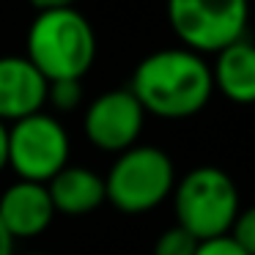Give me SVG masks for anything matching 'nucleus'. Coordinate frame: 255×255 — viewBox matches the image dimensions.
<instances>
[{
  "label": "nucleus",
  "instance_id": "obj_1",
  "mask_svg": "<svg viewBox=\"0 0 255 255\" xmlns=\"http://www.w3.org/2000/svg\"><path fill=\"white\" fill-rule=\"evenodd\" d=\"M129 91L145 116L165 121L192 118L209 105L214 94L211 66L203 55L187 47L156 50L134 66Z\"/></svg>",
  "mask_w": 255,
  "mask_h": 255
},
{
  "label": "nucleus",
  "instance_id": "obj_2",
  "mask_svg": "<svg viewBox=\"0 0 255 255\" xmlns=\"http://www.w3.org/2000/svg\"><path fill=\"white\" fill-rule=\"evenodd\" d=\"M25 58L47 83L83 80L96 61V30L74 6L39 11L28 28Z\"/></svg>",
  "mask_w": 255,
  "mask_h": 255
},
{
  "label": "nucleus",
  "instance_id": "obj_3",
  "mask_svg": "<svg viewBox=\"0 0 255 255\" xmlns=\"http://www.w3.org/2000/svg\"><path fill=\"white\" fill-rule=\"evenodd\" d=\"M176 225L189 231L198 242L228 236L239 214V189L225 170L214 165H200L176 178L173 187Z\"/></svg>",
  "mask_w": 255,
  "mask_h": 255
},
{
  "label": "nucleus",
  "instance_id": "obj_4",
  "mask_svg": "<svg viewBox=\"0 0 255 255\" xmlns=\"http://www.w3.org/2000/svg\"><path fill=\"white\" fill-rule=\"evenodd\" d=\"M176 187V165L156 145H132L116 154L105 176V198L121 214H148Z\"/></svg>",
  "mask_w": 255,
  "mask_h": 255
},
{
  "label": "nucleus",
  "instance_id": "obj_5",
  "mask_svg": "<svg viewBox=\"0 0 255 255\" xmlns=\"http://www.w3.org/2000/svg\"><path fill=\"white\" fill-rule=\"evenodd\" d=\"M167 22L181 47L198 55H217L244 39L250 0H167Z\"/></svg>",
  "mask_w": 255,
  "mask_h": 255
},
{
  "label": "nucleus",
  "instance_id": "obj_6",
  "mask_svg": "<svg viewBox=\"0 0 255 255\" xmlns=\"http://www.w3.org/2000/svg\"><path fill=\"white\" fill-rule=\"evenodd\" d=\"M69 132L55 116L39 110L8 124V167L22 181L47 184L69 165Z\"/></svg>",
  "mask_w": 255,
  "mask_h": 255
},
{
  "label": "nucleus",
  "instance_id": "obj_7",
  "mask_svg": "<svg viewBox=\"0 0 255 255\" xmlns=\"http://www.w3.org/2000/svg\"><path fill=\"white\" fill-rule=\"evenodd\" d=\"M145 127V110L129 88H113L99 94L83 116V132L91 145L107 154L137 145Z\"/></svg>",
  "mask_w": 255,
  "mask_h": 255
},
{
  "label": "nucleus",
  "instance_id": "obj_8",
  "mask_svg": "<svg viewBox=\"0 0 255 255\" xmlns=\"http://www.w3.org/2000/svg\"><path fill=\"white\" fill-rule=\"evenodd\" d=\"M55 217L58 214L50 200V192H47V184L17 178L0 195V222L14 242L41 236Z\"/></svg>",
  "mask_w": 255,
  "mask_h": 255
},
{
  "label": "nucleus",
  "instance_id": "obj_9",
  "mask_svg": "<svg viewBox=\"0 0 255 255\" xmlns=\"http://www.w3.org/2000/svg\"><path fill=\"white\" fill-rule=\"evenodd\" d=\"M47 85L25 55H0V121L14 124L44 110Z\"/></svg>",
  "mask_w": 255,
  "mask_h": 255
},
{
  "label": "nucleus",
  "instance_id": "obj_10",
  "mask_svg": "<svg viewBox=\"0 0 255 255\" xmlns=\"http://www.w3.org/2000/svg\"><path fill=\"white\" fill-rule=\"evenodd\" d=\"M47 192L55 206V214L63 217H85L94 214L105 198V176L94 173L83 165H66L47 181Z\"/></svg>",
  "mask_w": 255,
  "mask_h": 255
},
{
  "label": "nucleus",
  "instance_id": "obj_11",
  "mask_svg": "<svg viewBox=\"0 0 255 255\" xmlns=\"http://www.w3.org/2000/svg\"><path fill=\"white\" fill-rule=\"evenodd\" d=\"M211 83L233 105H255V44L239 39L214 55Z\"/></svg>",
  "mask_w": 255,
  "mask_h": 255
},
{
  "label": "nucleus",
  "instance_id": "obj_12",
  "mask_svg": "<svg viewBox=\"0 0 255 255\" xmlns=\"http://www.w3.org/2000/svg\"><path fill=\"white\" fill-rule=\"evenodd\" d=\"M198 244L200 242L189 231H184L181 225H170L167 231L159 233V239L154 242L151 255H195Z\"/></svg>",
  "mask_w": 255,
  "mask_h": 255
},
{
  "label": "nucleus",
  "instance_id": "obj_13",
  "mask_svg": "<svg viewBox=\"0 0 255 255\" xmlns=\"http://www.w3.org/2000/svg\"><path fill=\"white\" fill-rule=\"evenodd\" d=\"M80 102H83V80H55L47 85V105H52L55 110H77Z\"/></svg>",
  "mask_w": 255,
  "mask_h": 255
},
{
  "label": "nucleus",
  "instance_id": "obj_14",
  "mask_svg": "<svg viewBox=\"0 0 255 255\" xmlns=\"http://www.w3.org/2000/svg\"><path fill=\"white\" fill-rule=\"evenodd\" d=\"M228 236H231L247 255H255V206L239 209V214H236V220H233Z\"/></svg>",
  "mask_w": 255,
  "mask_h": 255
},
{
  "label": "nucleus",
  "instance_id": "obj_15",
  "mask_svg": "<svg viewBox=\"0 0 255 255\" xmlns=\"http://www.w3.org/2000/svg\"><path fill=\"white\" fill-rule=\"evenodd\" d=\"M195 255H247L231 236H217V239H206L198 244Z\"/></svg>",
  "mask_w": 255,
  "mask_h": 255
},
{
  "label": "nucleus",
  "instance_id": "obj_16",
  "mask_svg": "<svg viewBox=\"0 0 255 255\" xmlns=\"http://www.w3.org/2000/svg\"><path fill=\"white\" fill-rule=\"evenodd\" d=\"M36 11H50V8H72L77 0H28Z\"/></svg>",
  "mask_w": 255,
  "mask_h": 255
},
{
  "label": "nucleus",
  "instance_id": "obj_17",
  "mask_svg": "<svg viewBox=\"0 0 255 255\" xmlns=\"http://www.w3.org/2000/svg\"><path fill=\"white\" fill-rule=\"evenodd\" d=\"M8 167V124L0 121V173Z\"/></svg>",
  "mask_w": 255,
  "mask_h": 255
},
{
  "label": "nucleus",
  "instance_id": "obj_18",
  "mask_svg": "<svg viewBox=\"0 0 255 255\" xmlns=\"http://www.w3.org/2000/svg\"><path fill=\"white\" fill-rule=\"evenodd\" d=\"M0 255H14V239L8 236L3 222H0Z\"/></svg>",
  "mask_w": 255,
  "mask_h": 255
},
{
  "label": "nucleus",
  "instance_id": "obj_19",
  "mask_svg": "<svg viewBox=\"0 0 255 255\" xmlns=\"http://www.w3.org/2000/svg\"><path fill=\"white\" fill-rule=\"evenodd\" d=\"M17 255V253H14ZM22 255H50V253H22Z\"/></svg>",
  "mask_w": 255,
  "mask_h": 255
}]
</instances>
